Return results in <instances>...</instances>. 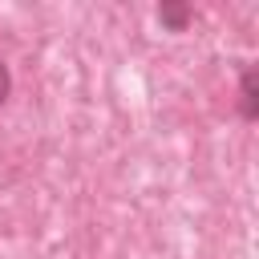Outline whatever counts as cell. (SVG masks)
Wrapping results in <instances>:
<instances>
[{"instance_id":"1","label":"cell","mask_w":259,"mask_h":259,"mask_svg":"<svg viewBox=\"0 0 259 259\" xmlns=\"http://www.w3.org/2000/svg\"><path fill=\"white\" fill-rule=\"evenodd\" d=\"M158 24H162L166 32H186V28L194 24V8L182 4V0H162V4H158Z\"/></svg>"},{"instance_id":"2","label":"cell","mask_w":259,"mask_h":259,"mask_svg":"<svg viewBox=\"0 0 259 259\" xmlns=\"http://www.w3.org/2000/svg\"><path fill=\"white\" fill-rule=\"evenodd\" d=\"M239 113H243V121L259 117V73H255V65H247L243 77H239Z\"/></svg>"},{"instance_id":"3","label":"cell","mask_w":259,"mask_h":259,"mask_svg":"<svg viewBox=\"0 0 259 259\" xmlns=\"http://www.w3.org/2000/svg\"><path fill=\"white\" fill-rule=\"evenodd\" d=\"M8 93H12V73H8V65L0 61V105L8 101Z\"/></svg>"}]
</instances>
